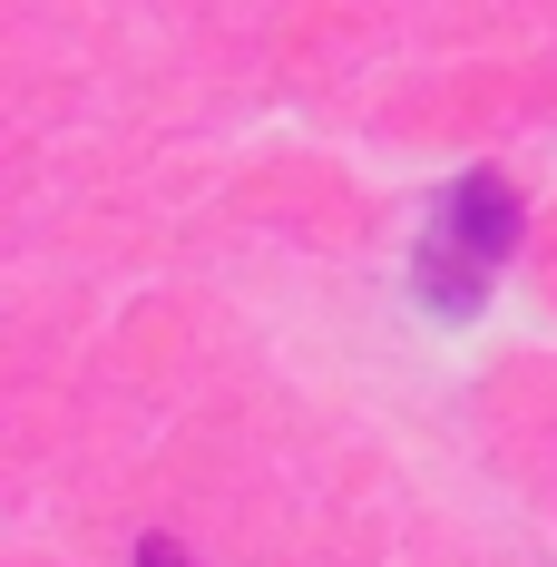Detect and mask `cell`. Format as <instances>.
<instances>
[{
    "label": "cell",
    "mask_w": 557,
    "mask_h": 567,
    "mask_svg": "<svg viewBox=\"0 0 557 567\" xmlns=\"http://www.w3.org/2000/svg\"><path fill=\"white\" fill-rule=\"evenodd\" d=\"M508 255H518V186H508L499 167H470L441 206L421 216L411 284H421V303H431L441 323H470V313L489 303V284H499Z\"/></svg>",
    "instance_id": "cell-1"
},
{
    "label": "cell",
    "mask_w": 557,
    "mask_h": 567,
    "mask_svg": "<svg viewBox=\"0 0 557 567\" xmlns=\"http://www.w3.org/2000/svg\"><path fill=\"white\" fill-rule=\"evenodd\" d=\"M137 567H186V548H167V538H147V548H137Z\"/></svg>",
    "instance_id": "cell-2"
}]
</instances>
